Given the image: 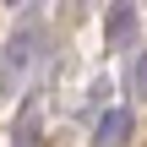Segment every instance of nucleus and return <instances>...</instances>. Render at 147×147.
<instances>
[{"label": "nucleus", "instance_id": "f257e3e1", "mask_svg": "<svg viewBox=\"0 0 147 147\" xmlns=\"http://www.w3.org/2000/svg\"><path fill=\"white\" fill-rule=\"evenodd\" d=\"M33 44H38V27H22L11 44H5V55H0V71L11 76V71H22L27 60H33Z\"/></svg>", "mask_w": 147, "mask_h": 147}, {"label": "nucleus", "instance_id": "f03ea898", "mask_svg": "<svg viewBox=\"0 0 147 147\" xmlns=\"http://www.w3.org/2000/svg\"><path fill=\"white\" fill-rule=\"evenodd\" d=\"M125 136H131V115H125V109H104V120H98V142H104V147H120Z\"/></svg>", "mask_w": 147, "mask_h": 147}, {"label": "nucleus", "instance_id": "7ed1b4c3", "mask_svg": "<svg viewBox=\"0 0 147 147\" xmlns=\"http://www.w3.org/2000/svg\"><path fill=\"white\" fill-rule=\"evenodd\" d=\"M131 22H136V16H131V5H115V16H109V44H120V38L131 33Z\"/></svg>", "mask_w": 147, "mask_h": 147}]
</instances>
